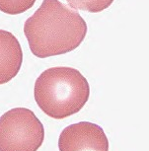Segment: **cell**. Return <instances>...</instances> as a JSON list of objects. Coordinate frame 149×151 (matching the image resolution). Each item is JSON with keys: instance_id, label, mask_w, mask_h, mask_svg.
Wrapping results in <instances>:
<instances>
[{"instance_id": "obj_2", "label": "cell", "mask_w": 149, "mask_h": 151, "mask_svg": "<svg viewBox=\"0 0 149 151\" xmlns=\"http://www.w3.org/2000/svg\"><path fill=\"white\" fill-rule=\"evenodd\" d=\"M90 95L89 83L72 67L57 66L45 70L36 80L35 100L42 112L62 119L78 113Z\"/></svg>"}, {"instance_id": "obj_4", "label": "cell", "mask_w": 149, "mask_h": 151, "mask_svg": "<svg viewBox=\"0 0 149 151\" xmlns=\"http://www.w3.org/2000/svg\"><path fill=\"white\" fill-rule=\"evenodd\" d=\"M58 148L59 151H109V140L100 125L80 122L62 130Z\"/></svg>"}, {"instance_id": "obj_5", "label": "cell", "mask_w": 149, "mask_h": 151, "mask_svg": "<svg viewBox=\"0 0 149 151\" xmlns=\"http://www.w3.org/2000/svg\"><path fill=\"white\" fill-rule=\"evenodd\" d=\"M22 62L23 52L19 41L12 33L0 30V85L16 77Z\"/></svg>"}, {"instance_id": "obj_6", "label": "cell", "mask_w": 149, "mask_h": 151, "mask_svg": "<svg viewBox=\"0 0 149 151\" xmlns=\"http://www.w3.org/2000/svg\"><path fill=\"white\" fill-rule=\"evenodd\" d=\"M71 7L90 13H99L107 9L114 0H66Z\"/></svg>"}, {"instance_id": "obj_1", "label": "cell", "mask_w": 149, "mask_h": 151, "mask_svg": "<svg viewBox=\"0 0 149 151\" xmlns=\"http://www.w3.org/2000/svg\"><path fill=\"white\" fill-rule=\"evenodd\" d=\"M87 30L80 14L59 0H44L24 25L31 52L40 58L72 52L84 41Z\"/></svg>"}, {"instance_id": "obj_7", "label": "cell", "mask_w": 149, "mask_h": 151, "mask_svg": "<svg viewBox=\"0 0 149 151\" xmlns=\"http://www.w3.org/2000/svg\"><path fill=\"white\" fill-rule=\"evenodd\" d=\"M37 0H0V11L9 15H18L31 9Z\"/></svg>"}, {"instance_id": "obj_3", "label": "cell", "mask_w": 149, "mask_h": 151, "mask_svg": "<svg viewBox=\"0 0 149 151\" xmlns=\"http://www.w3.org/2000/svg\"><path fill=\"white\" fill-rule=\"evenodd\" d=\"M45 129L31 110L15 108L0 116V151H37Z\"/></svg>"}]
</instances>
